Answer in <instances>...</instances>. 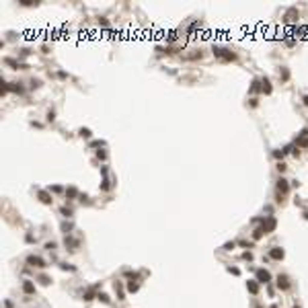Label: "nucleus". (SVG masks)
Instances as JSON below:
<instances>
[{
	"instance_id": "nucleus-1",
	"label": "nucleus",
	"mask_w": 308,
	"mask_h": 308,
	"mask_svg": "<svg viewBox=\"0 0 308 308\" xmlns=\"http://www.w3.org/2000/svg\"><path fill=\"white\" fill-rule=\"evenodd\" d=\"M214 56L220 58V60H224V62H232V60H236V54H234V51H228V49H224V47H214Z\"/></svg>"
},
{
	"instance_id": "nucleus-2",
	"label": "nucleus",
	"mask_w": 308,
	"mask_h": 308,
	"mask_svg": "<svg viewBox=\"0 0 308 308\" xmlns=\"http://www.w3.org/2000/svg\"><path fill=\"white\" fill-rule=\"evenodd\" d=\"M257 282L259 284H269L271 282V273L267 269H257Z\"/></svg>"
},
{
	"instance_id": "nucleus-3",
	"label": "nucleus",
	"mask_w": 308,
	"mask_h": 308,
	"mask_svg": "<svg viewBox=\"0 0 308 308\" xmlns=\"http://www.w3.org/2000/svg\"><path fill=\"white\" fill-rule=\"evenodd\" d=\"M275 226H277V220H275V218H267V220H263V230H265V232H273Z\"/></svg>"
},
{
	"instance_id": "nucleus-4",
	"label": "nucleus",
	"mask_w": 308,
	"mask_h": 308,
	"mask_svg": "<svg viewBox=\"0 0 308 308\" xmlns=\"http://www.w3.org/2000/svg\"><path fill=\"white\" fill-rule=\"evenodd\" d=\"M275 187H277V191H279V193L284 195V193H288V191H290V181H285L284 177H282V179L277 181V185H275Z\"/></svg>"
},
{
	"instance_id": "nucleus-5",
	"label": "nucleus",
	"mask_w": 308,
	"mask_h": 308,
	"mask_svg": "<svg viewBox=\"0 0 308 308\" xmlns=\"http://www.w3.org/2000/svg\"><path fill=\"white\" fill-rule=\"evenodd\" d=\"M284 255H285L284 249H279V247H273V249L269 251V257H271V259H275V261H282V259H284Z\"/></svg>"
},
{
	"instance_id": "nucleus-6",
	"label": "nucleus",
	"mask_w": 308,
	"mask_h": 308,
	"mask_svg": "<svg viewBox=\"0 0 308 308\" xmlns=\"http://www.w3.org/2000/svg\"><path fill=\"white\" fill-rule=\"evenodd\" d=\"M27 263H29L31 267H39V269H41V267H45V261H43V259H39V257H33V255L27 259Z\"/></svg>"
},
{
	"instance_id": "nucleus-7",
	"label": "nucleus",
	"mask_w": 308,
	"mask_h": 308,
	"mask_svg": "<svg viewBox=\"0 0 308 308\" xmlns=\"http://www.w3.org/2000/svg\"><path fill=\"white\" fill-rule=\"evenodd\" d=\"M277 288H279V290H288V288H290V279H288L285 275H279V277H277Z\"/></svg>"
},
{
	"instance_id": "nucleus-8",
	"label": "nucleus",
	"mask_w": 308,
	"mask_h": 308,
	"mask_svg": "<svg viewBox=\"0 0 308 308\" xmlns=\"http://www.w3.org/2000/svg\"><path fill=\"white\" fill-rule=\"evenodd\" d=\"M247 290H249L251 294H257V292H259V282H257V279H251V282H247Z\"/></svg>"
},
{
	"instance_id": "nucleus-9",
	"label": "nucleus",
	"mask_w": 308,
	"mask_h": 308,
	"mask_svg": "<svg viewBox=\"0 0 308 308\" xmlns=\"http://www.w3.org/2000/svg\"><path fill=\"white\" fill-rule=\"evenodd\" d=\"M261 91L265 92V95H271V82H269L267 78L261 80Z\"/></svg>"
},
{
	"instance_id": "nucleus-10",
	"label": "nucleus",
	"mask_w": 308,
	"mask_h": 308,
	"mask_svg": "<svg viewBox=\"0 0 308 308\" xmlns=\"http://www.w3.org/2000/svg\"><path fill=\"white\" fill-rule=\"evenodd\" d=\"M4 62H6V64H8V66H12V68H27V66H23V64H19V62H17V60H12V58H6V60H4Z\"/></svg>"
},
{
	"instance_id": "nucleus-11",
	"label": "nucleus",
	"mask_w": 308,
	"mask_h": 308,
	"mask_svg": "<svg viewBox=\"0 0 308 308\" xmlns=\"http://www.w3.org/2000/svg\"><path fill=\"white\" fill-rule=\"evenodd\" d=\"M23 292H25V294H33V292H35V285L31 284V282H25V284H23Z\"/></svg>"
},
{
	"instance_id": "nucleus-12",
	"label": "nucleus",
	"mask_w": 308,
	"mask_h": 308,
	"mask_svg": "<svg viewBox=\"0 0 308 308\" xmlns=\"http://www.w3.org/2000/svg\"><path fill=\"white\" fill-rule=\"evenodd\" d=\"M39 199H41L43 204H51V197H49L45 191H39Z\"/></svg>"
},
{
	"instance_id": "nucleus-13",
	"label": "nucleus",
	"mask_w": 308,
	"mask_h": 308,
	"mask_svg": "<svg viewBox=\"0 0 308 308\" xmlns=\"http://www.w3.org/2000/svg\"><path fill=\"white\" fill-rule=\"evenodd\" d=\"M263 234H267V232H265V230H263V226H261V228H257V230H255V232H253V238L257 240V238H261Z\"/></svg>"
},
{
	"instance_id": "nucleus-14",
	"label": "nucleus",
	"mask_w": 308,
	"mask_h": 308,
	"mask_svg": "<svg viewBox=\"0 0 308 308\" xmlns=\"http://www.w3.org/2000/svg\"><path fill=\"white\" fill-rule=\"evenodd\" d=\"M294 17H296V8H292V11L285 14V21H288V23H292V21H296Z\"/></svg>"
},
{
	"instance_id": "nucleus-15",
	"label": "nucleus",
	"mask_w": 308,
	"mask_h": 308,
	"mask_svg": "<svg viewBox=\"0 0 308 308\" xmlns=\"http://www.w3.org/2000/svg\"><path fill=\"white\" fill-rule=\"evenodd\" d=\"M127 292H132V294H134V292H138V284L134 282V279H132V282L127 284Z\"/></svg>"
},
{
	"instance_id": "nucleus-16",
	"label": "nucleus",
	"mask_w": 308,
	"mask_h": 308,
	"mask_svg": "<svg viewBox=\"0 0 308 308\" xmlns=\"http://www.w3.org/2000/svg\"><path fill=\"white\" fill-rule=\"evenodd\" d=\"M66 195H68V197H76V195H78V189H76V187H70V189H66Z\"/></svg>"
},
{
	"instance_id": "nucleus-17",
	"label": "nucleus",
	"mask_w": 308,
	"mask_h": 308,
	"mask_svg": "<svg viewBox=\"0 0 308 308\" xmlns=\"http://www.w3.org/2000/svg\"><path fill=\"white\" fill-rule=\"evenodd\" d=\"M259 84H261V80H253V84H251V92H257V91H259V89H261Z\"/></svg>"
},
{
	"instance_id": "nucleus-18",
	"label": "nucleus",
	"mask_w": 308,
	"mask_h": 308,
	"mask_svg": "<svg viewBox=\"0 0 308 308\" xmlns=\"http://www.w3.org/2000/svg\"><path fill=\"white\" fill-rule=\"evenodd\" d=\"M115 290H117V296H119V300H123V288H121V284H115Z\"/></svg>"
},
{
	"instance_id": "nucleus-19",
	"label": "nucleus",
	"mask_w": 308,
	"mask_h": 308,
	"mask_svg": "<svg viewBox=\"0 0 308 308\" xmlns=\"http://www.w3.org/2000/svg\"><path fill=\"white\" fill-rule=\"evenodd\" d=\"M11 91H14V92H23V86L17 82V84H12V86H11Z\"/></svg>"
},
{
	"instance_id": "nucleus-20",
	"label": "nucleus",
	"mask_w": 308,
	"mask_h": 308,
	"mask_svg": "<svg viewBox=\"0 0 308 308\" xmlns=\"http://www.w3.org/2000/svg\"><path fill=\"white\" fill-rule=\"evenodd\" d=\"M284 154H285V150H275V152H273L275 158H284Z\"/></svg>"
},
{
	"instance_id": "nucleus-21",
	"label": "nucleus",
	"mask_w": 308,
	"mask_h": 308,
	"mask_svg": "<svg viewBox=\"0 0 308 308\" xmlns=\"http://www.w3.org/2000/svg\"><path fill=\"white\" fill-rule=\"evenodd\" d=\"M279 76H282V78H284V80H288V78H290V72H288V70H282V72H279Z\"/></svg>"
},
{
	"instance_id": "nucleus-22",
	"label": "nucleus",
	"mask_w": 308,
	"mask_h": 308,
	"mask_svg": "<svg viewBox=\"0 0 308 308\" xmlns=\"http://www.w3.org/2000/svg\"><path fill=\"white\" fill-rule=\"evenodd\" d=\"M97 298H99V300H103L105 304H109V296H107V294H99Z\"/></svg>"
},
{
	"instance_id": "nucleus-23",
	"label": "nucleus",
	"mask_w": 308,
	"mask_h": 308,
	"mask_svg": "<svg viewBox=\"0 0 308 308\" xmlns=\"http://www.w3.org/2000/svg\"><path fill=\"white\" fill-rule=\"evenodd\" d=\"M80 136H82V138H91V129H80Z\"/></svg>"
},
{
	"instance_id": "nucleus-24",
	"label": "nucleus",
	"mask_w": 308,
	"mask_h": 308,
	"mask_svg": "<svg viewBox=\"0 0 308 308\" xmlns=\"http://www.w3.org/2000/svg\"><path fill=\"white\" fill-rule=\"evenodd\" d=\"M62 214H64L66 218H70V216H72V210H68V207H62Z\"/></svg>"
},
{
	"instance_id": "nucleus-25",
	"label": "nucleus",
	"mask_w": 308,
	"mask_h": 308,
	"mask_svg": "<svg viewBox=\"0 0 308 308\" xmlns=\"http://www.w3.org/2000/svg\"><path fill=\"white\" fill-rule=\"evenodd\" d=\"M39 282H41L43 285H47V284H49V277H45V275H41V277H39Z\"/></svg>"
},
{
	"instance_id": "nucleus-26",
	"label": "nucleus",
	"mask_w": 308,
	"mask_h": 308,
	"mask_svg": "<svg viewBox=\"0 0 308 308\" xmlns=\"http://www.w3.org/2000/svg\"><path fill=\"white\" fill-rule=\"evenodd\" d=\"M101 189H103V191H107V189H109V181H107V179L101 183Z\"/></svg>"
},
{
	"instance_id": "nucleus-27",
	"label": "nucleus",
	"mask_w": 308,
	"mask_h": 308,
	"mask_svg": "<svg viewBox=\"0 0 308 308\" xmlns=\"http://www.w3.org/2000/svg\"><path fill=\"white\" fill-rule=\"evenodd\" d=\"M84 300H92V290H89V292L84 294Z\"/></svg>"
},
{
	"instance_id": "nucleus-28",
	"label": "nucleus",
	"mask_w": 308,
	"mask_h": 308,
	"mask_svg": "<svg viewBox=\"0 0 308 308\" xmlns=\"http://www.w3.org/2000/svg\"><path fill=\"white\" fill-rule=\"evenodd\" d=\"M47 119H49V121H54V119H56V113H54V111H49V113H47Z\"/></svg>"
},
{
	"instance_id": "nucleus-29",
	"label": "nucleus",
	"mask_w": 308,
	"mask_h": 308,
	"mask_svg": "<svg viewBox=\"0 0 308 308\" xmlns=\"http://www.w3.org/2000/svg\"><path fill=\"white\" fill-rule=\"evenodd\" d=\"M277 171H279V173L285 171V164H284V162H279V164H277Z\"/></svg>"
},
{
	"instance_id": "nucleus-30",
	"label": "nucleus",
	"mask_w": 308,
	"mask_h": 308,
	"mask_svg": "<svg viewBox=\"0 0 308 308\" xmlns=\"http://www.w3.org/2000/svg\"><path fill=\"white\" fill-rule=\"evenodd\" d=\"M99 23H101L103 27H109V21H107V19H99Z\"/></svg>"
},
{
	"instance_id": "nucleus-31",
	"label": "nucleus",
	"mask_w": 308,
	"mask_h": 308,
	"mask_svg": "<svg viewBox=\"0 0 308 308\" xmlns=\"http://www.w3.org/2000/svg\"><path fill=\"white\" fill-rule=\"evenodd\" d=\"M228 271H230V273H234V275H238V273H240V271H238V269H236V267H230Z\"/></svg>"
},
{
	"instance_id": "nucleus-32",
	"label": "nucleus",
	"mask_w": 308,
	"mask_h": 308,
	"mask_svg": "<svg viewBox=\"0 0 308 308\" xmlns=\"http://www.w3.org/2000/svg\"><path fill=\"white\" fill-rule=\"evenodd\" d=\"M304 105H306V107H308V95H306V97H304Z\"/></svg>"
},
{
	"instance_id": "nucleus-33",
	"label": "nucleus",
	"mask_w": 308,
	"mask_h": 308,
	"mask_svg": "<svg viewBox=\"0 0 308 308\" xmlns=\"http://www.w3.org/2000/svg\"><path fill=\"white\" fill-rule=\"evenodd\" d=\"M304 218H306V220H308V210H306V212H304Z\"/></svg>"
},
{
	"instance_id": "nucleus-34",
	"label": "nucleus",
	"mask_w": 308,
	"mask_h": 308,
	"mask_svg": "<svg viewBox=\"0 0 308 308\" xmlns=\"http://www.w3.org/2000/svg\"><path fill=\"white\" fill-rule=\"evenodd\" d=\"M294 308H298V306H294Z\"/></svg>"
}]
</instances>
